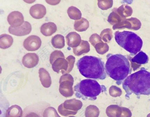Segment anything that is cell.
<instances>
[{
  "label": "cell",
  "instance_id": "1",
  "mask_svg": "<svg viewBox=\"0 0 150 117\" xmlns=\"http://www.w3.org/2000/svg\"><path fill=\"white\" fill-rule=\"evenodd\" d=\"M122 83L126 99L132 94L138 99L140 95H150V72L144 67L128 76Z\"/></svg>",
  "mask_w": 150,
  "mask_h": 117
},
{
  "label": "cell",
  "instance_id": "2",
  "mask_svg": "<svg viewBox=\"0 0 150 117\" xmlns=\"http://www.w3.org/2000/svg\"><path fill=\"white\" fill-rule=\"evenodd\" d=\"M105 65L106 74L116 81L118 85H121L131 73L129 62L124 56L120 54H108Z\"/></svg>",
  "mask_w": 150,
  "mask_h": 117
},
{
  "label": "cell",
  "instance_id": "3",
  "mask_svg": "<svg viewBox=\"0 0 150 117\" xmlns=\"http://www.w3.org/2000/svg\"><path fill=\"white\" fill-rule=\"evenodd\" d=\"M76 65L81 74L86 78L100 80L106 78L104 62L99 58L85 56L78 60Z\"/></svg>",
  "mask_w": 150,
  "mask_h": 117
},
{
  "label": "cell",
  "instance_id": "4",
  "mask_svg": "<svg viewBox=\"0 0 150 117\" xmlns=\"http://www.w3.org/2000/svg\"><path fill=\"white\" fill-rule=\"evenodd\" d=\"M107 88L100 85L96 80L87 79L83 80L74 86L75 97L83 100H96L101 92L106 91Z\"/></svg>",
  "mask_w": 150,
  "mask_h": 117
},
{
  "label": "cell",
  "instance_id": "5",
  "mask_svg": "<svg viewBox=\"0 0 150 117\" xmlns=\"http://www.w3.org/2000/svg\"><path fill=\"white\" fill-rule=\"evenodd\" d=\"M115 38L117 44L132 55H135L139 52L142 46V39L132 32L117 31L115 33Z\"/></svg>",
  "mask_w": 150,
  "mask_h": 117
},
{
  "label": "cell",
  "instance_id": "6",
  "mask_svg": "<svg viewBox=\"0 0 150 117\" xmlns=\"http://www.w3.org/2000/svg\"><path fill=\"white\" fill-rule=\"evenodd\" d=\"M41 41L38 36L32 35L28 37L24 41L23 46L28 51H35L38 49L41 44Z\"/></svg>",
  "mask_w": 150,
  "mask_h": 117
},
{
  "label": "cell",
  "instance_id": "7",
  "mask_svg": "<svg viewBox=\"0 0 150 117\" xmlns=\"http://www.w3.org/2000/svg\"><path fill=\"white\" fill-rule=\"evenodd\" d=\"M32 30L31 25L28 22L25 21L21 26L13 27L11 26L8 28L10 33L17 36H23L29 34Z\"/></svg>",
  "mask_w": 150,
  "mask_h": 117
},
{
  "label": "cell",
  "instance_id": "8",
  "mask_svg": "<svg viewBox=\"0 0 150 117\" xmlns=\"http://www.w3.org/2000/svg\"><path fill=\"white\" fill-rule=\"evenodd\" d=\"M7 21L9 24L13 27H18L22 25L24 22V17L20 12L14 11L8 16Z\"/></svg>",
  "mask_w": 150,
  "mask_h": 117
},
{
  "label": "cell",
  "instance_id": "9",
  "mask_svg": "<svg viewBox=\"0 0 150 117\" xmlns=\"http://www.w3.org/2000/svg\"><path fill=\"white\" fill-rule=\"evenodd\" d=\"M39 61L38 56L35 53H29L23 57L22 63L25 67L31 68L36 66Z\"/></svg>",
  "mask_w": 150,
  "mask_h": 117
},
{
  "label": "cell",
  "instance_id": "10",
  "mask_svg": "<svg viewBox=\"0 0 150 117\" xmlns=\"http://www.w3.org/2000/svg\"><path fill=\"white\" fill-rule=\"evenodd\" d=\"M30 13L34 18L40 19L43 18L46 13L45 7L40 4H35L32 6L30 9Z\"/></svg>",
  "mask_w": 150,
  "mask_h": 117
},
{
  "label": "cell",
  "instance_id": "11",
  "mask_svg": "<svg viewBox=\"0 0 150 117\" xmlns=\"http://www.w3.org/2000/svg\"><path fill=\"white\" fill-rule=\"evenodd\" d=\"M40 80L42 85L45 88L50 87L52 83L49 73L45 68H41L39 70Z\"/></svg>",
  "mask_w": 150,
  "mask_h": 117
},
{
  "label": "cell",
  "instance_id": "12",
  "mask_svg": "<svg viewBox=\"0 0 150 117\" xmlns=\"http://www.w3.org/2000/svg\"><path fill=\"white\" fill-rule=\"evenodd\" d=\"M57 27L54 23L49 22L43 24L41 27L40 32L44 36H51L57 31Z\"/></svg>",
  "mask_w": 150,
  "mask_h": 117
},
{
  "label": "cell",
  "instance_id": "13",
  "mask_svg": "<svg viewBox=\"0 0 150 117\" xmlns=\"http://www.w3.org/2000/svg\"><path fill=\"white\" fill-rule=\"evenodd\" d=\"M23 112L21 107L17 105H12L6 110V117H22Z\"/></svg>",
  "mask_w": 150,
  "mask_h": 117
},
{
  "label": "cell",
  "instance_id": "14",
  "mask_svg": "<svg viewBox=\"0 0 150 117\" xmlns=\"http://www.w3.org/2000/svg\"><path fill=\"white\" fill-rule=\"evenodd\" d=\"M13 42L12 37L8 34H4L0 35V47L1 49H5L12 45Z\"/></svg>",
  "mask_w": 150,
  "mask_h": 117
},
{
  "label": "cell",
  "instance_id": "15",
  "mask_svg": "<svg viewBox=\"0 0 150 117\" xmlns=\"http://www.w3.org/2000/svg\"><path fill=\"white\" fill-rule=\"evenodd\" d=\"M149 57L146 54L142 51H139L131 59V61L139 64H144L148 62Z\"/></svg>",
  "mask_w": 150,
  "mask_h": 117
},
{
  "label": "cell",
  "instance_id": "16",
  "mask_svg": "<svg viewBox=\"0 0 150 117\" xmlns=\"http://www.w3.org/2000/svg\"><path fill=\"white\" fill-rule=\"evenodd\" d=\"M51 43L53 46L56 48H61L64 46V37L57 34L52 37Z\"/></svg>",
  "mask_w": 150,
  "mask_h": 117
},
{
  "label": "cell",
  "instance_id": "17",
  "mask_svg": "<svg viewBox=\"0 0 150 117\" xmlns=\"http://www.w3.org/2000/svg\"><path fill=\"white\" fill-rule=\"evenodd\" d=\"M43 117H61L54 107L50 106L46 108L43 113Z\"/></svg>",
  "mask_w": 150,
  "mask_h": 117
},
{
  "label": "cell",
  "instance_id": "18",
  "mask_svg": "<svg viewBox=\"0 0 150 117\" xmlns=\"http://www.w3.org/2000/svg\"><path fill=\"white\" fill-rule=\"evenodd\" d=\"M62 54L60 51L57 50H55L52 52L50 55V61L51 64H52L55 59L62 56Z\"/></svg>",
  "mask_w": 150,
  "mask_h": 117
},
{
  "label": "cell",
  "instance_id": "19",
  "mask_svg": "<svg viewBox=\"0 0 150 117\" xmlns=\"http://www.w3.org/2000/svg\"><path fill=\"white\" fill-rule=\"evenodd\" d=\"M33 111H32L31 110L30 111H29L28 113L24 114V117H42L36 109L33 108Z\"/></svg>",
  "mask_w": 150,
  "mask_h": 117
},
{
  "label": "cell",
  "instance_id": "20",
  "mask_svg": "<svg viewBox=\"0 0 150 117\" xmlns=\"http://www.w3.org/2000/svg\"><path fill=\"white\" fill-rule=\"evenodd\" d=\"M149 101H150V99H149Z\"/></svg>",
  "mask_w": 150,
  "mask_h": 117
},
{
  "label": "cell",
  "instance_id": "21",
  "mask_svg": "<svg viewBox=\"0 0 150 117\" xmlns=\"http://www.w3.org/2000/svg\"></svg>",
  "mask_w": 150,
  "mask_h": 117
}]
</instances>
